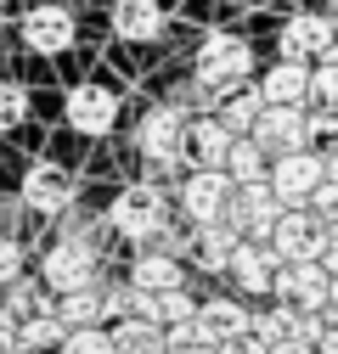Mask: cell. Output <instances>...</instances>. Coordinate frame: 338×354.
<instances>
[{
    "label": "cell",
    "instance_id": "obj_40",
    "mask_svg": "<svg viewBox=\"0 0 338 354\" xmlns=\"http://www.w3.org/2000/svg\"><path fill=\"white\" fill-rule=\"evenodd\" d=\"M0 6H6V0H0Z\"/></svg>",
    "mask_w": 338,
    "mask_h": 354
},
{
    "label": "cell",
    "instance_id": "obj_3",
    "mask_svg": "<svg viewBox=\"0 0 338 354\" xmlns=\"http://www.w3.org/2000/svg\"><path fill=\"white\" fill-rule=\"evenodd\" d=\"M282 214V197L271 192V180H248V186H231V203H226V225L237 236H271Z\"/></svg>",
    "mask_w": 338,
    "mask_h": 354
},
{
    "label": "cell",
    "instance_id": "obj_19",
    "mask_svg": "<svg viewBox=\"0 0 338 354\" xmlns=\"http://www.w3.org/2000/svg\"><path fill=\"white\" fill-rule=\"evenodd\" d=\"M39 315H57V304H51V292L39 287V281H12V298H6V315H0V326L6 332H17V326H28V321H39Z\"/></svg>",
    "mask_w": 338,
    "mask_h": 354
},
{
    "label": "cell",
    "instance_id": "obj_39",
    "mask_svg": "<svg viewBox=\"0 0 338 354\" xmlns=\"http://www.w3.org/2000/svg\"><path fill=\"white\" fill-rule=\"evenodd\" d=\"M332 298H338V276H332Z\"/></svg>",
    "mask_w": 338,
    "mask_h": 354
},
{
    "label": "cell",
    "instance_id": "obj_4",
    "mask_svg": "<svg viewBox=\"0 0 338 354\" xmlns=\"http://www.w3.org/2000/svg\"><path fill=\"white\" fill-rule=\"evenodd\" d=\"M231 174L226 169H192L186 186H181V214L192 225H220L226 219V203H231Z\"/></svg>",
    "mask_w": 338,
    "mask_h": 354
},
{
    "label": "cell",
    "instance_id": "obj_34",
    "mask_svg": "<svg viewBox=\"0 0 338 354\" xmlns=\"http://www.w3.org/2000/svg\"><path fill=\"white\" fill-rule=\"evenodd\" d=\"M321 264H327V276H338V225H327V248H321Z\"/></svg>",
    "mask_w": 338,
    "mask_h": 354
},
{
    "label": "cell",
    "instance_id": "obj_9",
    "mask_svg": "<svg viewBox=\"0 0 338 354\" xmlns=\"http://www.w3.org/2000/svg\"><path fill=\"white\" fill-rule=\"evenodd\" d=\"M254 141H260V152H299L305 141H310V118L299 113V107H260V118H254V129H248Z\"/></svg>",
    "mask_w": 338,
    "mask_h": 354
},
{
    "label": "cell",
    "instance_id": "obj_24",
    "mask_svg": "<svg viewBox=\"0 0 338 354\" xmlns=\"http://www.w3.org/2000/svg\"><path fill=\"white\" fill-rule=\"evenodd\" d=\"M57 315H62V326H102V321H107V298H102L96 287H79V292H62V304H57Z\"/></svg>",
    "mask_w": 338,
    "mask_h": 354
},
{
    "label": "cell",
    "instance_id": "obj_16",
    "mask_svg": "<svg viewBox=\"0 0 338 354\" xmlns=\"http://www.w3.org/2000/svg\"><path fill=\"white\" fill-rule=\"evenodd\" d=\"M226 152H231V129L220 118H203V124H186L181 136V158L192 169H226Z\"/></svg>",
    "mask_w": 338,
    "mask_h": 354
},
{
    "label": "cell",
    "instance_id": "obj_17",
    "mask_svg": "<svg viewBox=\"0 0 338 354\" xmlns=\"http://www.w3.org/2000/svg\"><path fill=\"white\" fill-rule=\"evenodd\" d=\"M197 337H203V348H215V343H231V337H242L248 332V309L237 304V298H208V304H197Z\"/></svg>",
    "mask_w": 338,
    "mask_h": 354
},
{
    "label": "cell",
    "instance_id": "obj_15",
    "mask_svg": "<svg viewBox=\"0 0 338 354\" xmlns=\"http://www.w3.org/2000/svg\"><path fill=\"white\" fill-rule=\"evenodd\" d=\"M23 39H28V51H39V57L68 51L73 46V12L68 6H34L23 17Z\"/></svg>",
    "mask_w": 338,
    "mask_h": 354
},
{
    "label": "cell",
    "instance_id": "obj_31",
    "mask_svg": "<svg viewBox=\"0 0 338 354\" xmlns=\"http://www.w3.org/2000/svg\"><path fill=\"white\" fill-rule=\"evenodd\" d=\"M310 214L327 219V225H338V180H321V186L310 192Z\"/></svg>",
    "mask_w": 338,
    "mask_h": 354
},
{
    "label": "cell",
    "instance_id": "obj_36",
    "mask_svg": "<svg viewBox=\"0 0 338 354\" xmlns=\"http://www.w3.org/2000/svg\"><path fill=\"white\" fill-rule=\"evenodd\" d=\"M316 348H321V354H338V321H327V326H321V337H316Z\"/></svg>",
    "mask_w": 338,
    "mask_h": 354
},
{
    "label": "cell",
    "instance_id": "obj_10",
    "mask_svg": "<svg viewBox=\"0 0 338 354\" xmlns=\"http://www.w3.org/2000/svg\"><path fill=\"white\" fill-rule=\"evenodd\" d=\"M113 118H118V96L107 91V84L84 79V84H73V91H68V124L79 129V136H107Z\"/></svg>",
    "mask_w": 338,
    "mask_h": 354
},
{
    "label": "cell",
    "instance_id": "obj_1",
    "mask_svg": "<svg viewBox=\"0 0 338 354\" xmlns=\"http://www.w3.org/2000/svg\"><path fill=\"white\" fill-rule=\"evenodd\" d=\"M248 68H254V51L237 34H208L197 46V62H192L197 84H208V91H237V84L248 79Z\"/></svg>",
    "mask_w": 338,
    "mask_h": 354
},
{
    "label": "cell",
    "instance_id": "obj_21",
    "mask_svg": "<svg viewBox=\"0 0 338 354\" xmlns=\"http://www.w3.org/2000/svg\"><path fill=\"white\" fill-rule=\"evenodd\" d=\"M237 231L226 225V219H220V225H197V236H192V259L203 264V270H226V264H231V253H237Z\"/></svg>",
    "mask_w": 338,
    "mask_h": 354
},
{
    "label": "cell",
    "instance_id": "obj_7",
    "mask_svg": "<svg viewBox=\"0 0 338 354\" xmlns=\"http://www.w3.org/2000/svg\"><path fill=\"white\" fill-rule=\"evenodd\" d=\"M282 304H293V309H321L332 304V276H327V264L321 259H305V264H282L276 270V287H271Z\"/></svg>",
    "mask_w": 338,
    "mask_h": 354
},
{
    "label": "cell",
    "instance_id": "obj_22",
    "mask_svg": "<svg viewBox=\"0 0 338 354\" xmlns=\"http://www.w3.org/2000/svg\"><path fill=\"white\" fill-rule=\"evenodd\" d=\"M107 337H113V354H163V326H158V321H147V315L118 321Z\"/></svg>",
    "mask_w": 338,
    "mask_h": 354
},
{
    "label": "cell",
    "instance_id": "obj_6",
    "mask_svg": "<svg viewBox=\"0 0 338 354\" xmlns=\"http://www.w3.org/2000/svg\"><path fill=\"white\" fill-rule=\"evenodd\" d=\"M107 225L118 236H130V242H147L163 231V197L152 186H130V192H118L113 197V214H107Z\"/></svg>",
    "mask_w": 338,
    "mask_h": 354
},
{
    "label": "cell",
    "instance_id": "obj_30",
    "mask_svg": "<svg viewBox=\"0 0 338 354\" xmlns=\"http://www.w3.org/2000/svg\"><path fill=\"white\" fill-rule=\"evenodd\" d=\"M310 96H316L321 107H338V68H332V62H321V68L310 73Z\"/></svg>",
    "mask_w": 338,
    "mask_h": 354
},
{
    "label": "cell",
    "instance_id": "obj_26",
    "mask_svg": "<svg viewBox=\"0 0 338 354\" xmlns=\"http://www.w3.org/2000/svg\"><path fill=\"white\" fill-rule=\"evenodd\" d=\"M260 107H265L260 91H231V96H220V124L231 129V136H248L254 118H260Z\"/></svg>",
    "mask_w": 338,
    "mask_h": 354
},
{
    "label": "cell",
    "instance_id": "obj_33",
    "mask_svg": "<svg viewBox=\"0 0 338 354\" xmlns=\"http://www.w3.org/2000/svg\"><path fill=\"white\" fill-rule=\"evenodd\" d=\"M265 354H321L316 343H305V337H282V343H271Z\"/></svg>",
    "mask_w": 338,
    "mask_h": 354
},
{
    "label": "cell",
    "instance_id": "obj_14",
    "mask_svg": "<svg viewBox=\"0 0 338 354\" xmlns=\"http://www.w3.org/2000/svg\"><path fill=\"white\" fill-rule=\"evenodd\" d=\"M332 46V17H316V12H299L282 23V57L287 62H321Z\"/></svg>",
    "mask_w": 338,
    "mask_h": 354
},
{
    "label": "cell",
    "instance_id": "obj_35",
    "mask_svg": "<svg viewBox=\"0 0 338 354\" xmlns=\"http://www.w3.org/2000/svg\"><path fill=\"white\" fill-rule=\"evenodd\" d=\"M12 231H17V197L0 203V236H12Z\"/></svg>",
    "mask_w": 338,
    "mask_h": 354
},
{
    "label": "cell",
    "instance_id": "obj_12",
    "mask_svg": "<svg viewBox=\"0 0 338 354\" xmlns=\"http://www.w3.org/2000/svg\"><path fill=\"white\" fill-rule=\"evenodd\" d=\"M23 203L34 214H68L73 208V174L57 169V163H34L23 174Z\"/></svg>",
    "mask_w": 338,
    "mask_h": 354
},
{
    "label": "cell",
    "instance_id": "obj_29",
    "mask_svg": "<svg viewBox=\"0 0 338 354\" xmlns=\"http://www.w3.org/2000/svg\"><path fill=\"white\" fill-rule=\"evenodd\" d=\"M23 113H28V91L17 79H0V136H12L23 124Z\"/></svg>",
    "mask_w": 338,
    "mask_h": 354
},
{
    "label": "cell",
    "instance_id": "obj_2",
    "mask_svg": "<svg viewBox=\"0 0 338 354\" xmlns=\"http://www.w3.org/2000/svg\"><path fill=\"white\" fill-rule=\"evenodd\" d=\"M265 242H271V253H276L282 264H305V259H321V248H327V225H321L310 208H282Z\"/></svg>",
    "mask_w": 338,
    "mask_h": 354
},
{
    "label": "cell",
    "instance_id": "obj_20",
    "mask_svg": "<svg viewBox=\"0 0 338 354\" xmlns=\"http://www.w3.org/2000/svg\"><path fill=\"white\" fill-rule=\"evenodd\" d=\"M113 34L118 39H158L163 34L158 0H113Z\"/></svg>",
    "mask_w": 338,
    "mask_h": 354
},
{
    "label": "cell",
    "instance_id": "obj_37",
    "mask_svg": "<svg viewBox=\"0 0 338 354\" xmlns=\"http://www.w3.org/2000/svg\"><path fill=\"white\" fill-rule=\"evenodd\" d=\"M327 180H338V152H332V158H327Z\"/></svg>",
    "mask_w": 338,
    "mask_h": 354
},
{
    "label": "cell",
    "instance_id": "obj_5",
    "mask_svg": "<svg viewBox=\"0 0 338 354\" xmlns=\"http://www.w3.org/2000/svg\"><path fill=\"white\" fill-rule=\"evenodd\" d=\"M327 180V163L316 158V152H282L276 163H271V192L282 197V208H305L310 203V192Z\"/></svg>",
    "mask_w": 338,
    "mask_h": 354
},
{
    "label": "cell",
    "instance_id": "obj_38",
    "mask_svg": "<svg viewBox=\"0 0 338 354\" xmlns=\"http://www.w3.org/2000/svg\"><path fill=\"white\" fill-rule=\"evenodd\" d=\"M321 62H332V68H338V39H332V46H327V57H321Z\"/></svg>",
    "mask_w": 338,
    "mask_h": 354
},
{
    "label": "cell",
    "instance_id": "obj_27",
    "mask_svg": "<svg viewBox=\"0 0 338 354\" xmlns=\"http://www.w3.org/2000/svg\"><path fill=\"white\" fill-rule=\"evenodd\" d=\"M192 315H197V304H192L181 287L152 292V321H158V326H181V321H192Z\"/></svg>",
    "mask_w": 338,
    "mask_h": 354
},
{
    "label": "cell",
    "instance_id": "obj_23",
    "mask_svg": "<svg viewBox=\"0 0 338 354\" xmlns=\"http://www.w3.org/2000/svg\"><path fill=\"white\" fill-rule=\"evenodd\" d=\"M130 287H141V292H169V287H181V259L147 248V253L136 259V270H130Z\"/></svg>",
    "mask_w": 338,
    "mask_h": 354
},
{
    "label": "cell",
    "instance_id": "obj_18",
    "mask_svg": "<svg viewBox=\"0 0 338 354\" xmlns=\"http://www.w3.org/2000/svg\"><path fill=\"white\" fill-rule=\"evenodd\" d=\"M260 96H265V107H299V102H310V68L282 57V62L260 79Z\"/></svg>",
    "mask_w": 338,
    "mask_h": 354
},
{
    "label": "cell",
    "instance_id": "obj_13",
    "mask_svg": "<svg viewBox=\"0 0 338 354\" xmlns=\"http://www.w3.org/2000/svg\"><path fill=\"white\" fill-rule=\"evenodd\" d=\"M276 270H282V259L271 253V242H237V253L226 264V276L237 281V292H271Z\"/></svg>",
    "mask_w": 338,
    "mask_h": 354
},
{
    "label": "cell",
    "instance_id": "obj_8",
    "mask_svg": "<svg viewBox=\"0 0 338 354\" xmlns=\"http://www.w3.org/2000/svg\"><path fill=\"white\" fill-rule=\"evenodd\" d=\"M39 270H46V287H57V298H62V292H79V287L96 281V248L79 242V236H68V242H57V248L46 253Z\"/></svg>",
    "mask_w": 338,
    "mask_h": 354
},
{
    "label": "cell",
    "instance_id": "obj_11",
    "mask_svg": "<svg viewBox=\"0 0 338 354\" xmlns=\"http://www.w3.org/2000/svg\"><path fill=\"white\" fill-rule=\"evenodd\" d=\"M181 136H186V118L175 107H152L136 124V152L152 163H169V158H181Z\"/></svg>",
    "mask_w": 338,
    "mask_h": 354
},
{
    "label": "cell",
    "instance_id": "obj_32",
    "mask_svg": "<svg viewBox=\"0 0 338 354\" xmlns=\"http://www.w3.org/2000/svg\"><path fill=\"white\" fill-rule=\"evenodd\" d=\"M17 270H23V248H17V236H0V287H12Z\"/></svg>",
    "mask_w": 338,
    "mask_h": 354
},
{
    "label": "cell",
    "instance_id": "obj_28",
    "mask_svg": "<svg viewBox=\"0 0 338 354\" xmlns=\"http://www.w3.org/2000/svg\"><path fill=\"white\" fill-rule=\"evenodd\" d=\"M57 354H113V337H107V326H68Z\"/></svg>",
    "mask_w": 338,
    "mask_h": 354
},
{
    "label": "cell",
    "instance_id": "obj_25",
    "mask_svg": "<svg viewBox=\"0 0 338 354\" xmlns=\"http://www.w3.org/2000/svg\"><path fill=\"white\" fill-rule=\"evenodd\" d=\"M226 174H231L237 186H248V180H265V152H260V141H254V136H231Z\"/></svg>",
    "mask_w": 338,
    "mask_h": 354
}]
</instances>
